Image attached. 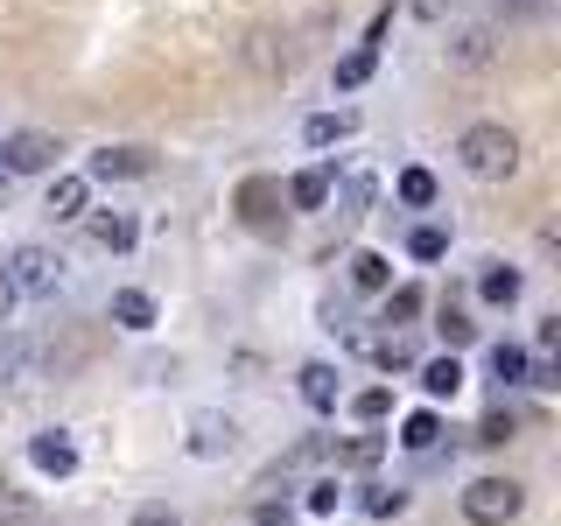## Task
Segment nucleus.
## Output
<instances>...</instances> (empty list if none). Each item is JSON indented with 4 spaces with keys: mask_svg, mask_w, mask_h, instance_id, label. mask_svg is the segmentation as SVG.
<instances>
[{
    "mask_svg": "<svg viewBox=\"0 0 561 526\" xmlns=\"http://www.w3.org/2000/svg\"><path fill=\"white\" fill-rule=\"evenodd\" d=\"M456 162H463V175H478V183H505L519 169V134L499 127V119H478V127H463V140H456Z\"/></svg>",
    "mask_w": 561,
    "mask_h": 526,
    "instance_id": "f257e3e1",
    "label": "nucleus"
},
{
    "mask_svg": "<svg viewBox=\"0 0 561 526\" xmlns=\"http://www.w3.org/2000/svg\"><path fill=\"white\" fill-rule=\"evenodd\" d=\"M519 513H526V484L519 478H499V470H491V478L463 484V519L470 526H513Z\"/></svg>",
    "mask_w": 561,
    "mask_h": 526,
    "instance_id": "f03ea898",
    "label": "nucleus"
},
{
    "mask_svg": "<svg viewBox=\"0 0 561 526\" xmlns=\"http://www.w3.org/2000/svg\"><path fill=\"white\" fill-rule=\"evenodd\" d=\"M8 295H49L64 281V260L49 253V245H14V260H8Z\"/></svg>",
    "mask_w": 561,
    "mask_h": 526,
    "instance_id": "7ed1b4c3",
    "label": "nucleus"
},
{
    "mask_svg": "<svg viewBox=\"0 0 561 526\" xmlns=\"http://www.w3.org/2000/svg\"><path fill=\"white\" fill-rule=\"evenodd\" d=\"M57 155H64L57 134H35V127L0 140V169H8V175H49V169H57Z\"/></svg>",
    "mask_w": 561,
    "mask_h": 526,
    "instance_id": "20e7f679",
    "label": "nucleus"
},
{
    "mask_svg": "<svg viewBox=\"0 0 561 526\" xmlns=\"http://www.w3.org/2000/svg\"><path fill=\"white\" fill-rule=\"evenodd\" d=\"M239 443V421L232 414H218V408H197L190 414V428H183V449L190 456H225Z\"/></svg>",
    "mask_w": 561,
    "mask_h": 526,
    "instance_id": "39448f33",
    "label": "nucleus"
},
{
    "mask_svg": "<svg viewBox=\"0 0 561 526\" xmlns=\"http://www.w3.org/2000/svg\"><path fill=\"white\" fill-rule=\"evenodd\" d=\"M295 393H302V408H309V414H337V400H344V379H337V365L309 358L302 373H295Z\"/></svg>",
    "mask_w": 561,
    "mask_h": 526,
    "instance_id": "423d86ee",
    "label": "nucleus"
},
{
    "mask_svg": "<svg viewBox=\"0 0 561 526\" xmlns=\"http://www.w3.org/2000/svg\"><path fill=\"white\" fill-rule=\"evenodd\" d=\"M148 169H154L148 148H113V140H105L92 155V169H84V183H127V175H148Z\"/></svg>",
    "mask_w": 561,
    "mask_h": 526,
    "instance_id": "0eeeda50",
    "label": "nucleus"
},
{
    "mask_svg": "<svg viewBox=\"0 0 561 526\" xmlns=\"http://www.w3.org/2000/svg\"><path fill=\"white\" fill-rule=\"evenodd\" d=\"M43 210H49L57 225L92 218V183H84V175H49V197H43Z\"/></svg>",
    "mask_w": 561,
    "mask_h": 526,
    "instance_id": "6e6552de",
    "label": "nucleus"
},
{
    "mask_svg": "<svg viewBox=\"0 0 561 526\" xmlns=\"http://www.w3.org/2000/svg\"><path fill=\"white\" fill-rule=\"evenodd\" d=\"M28 464L43 470V478H70V470H78V443H70L64 428H43V435L28 443Z\"/></svg>",
    "mask_w": 561,
    "mask_h": 526,
    "instance_id": "1a4fd4ad",
    "label": "nucleus"
},
{
    "mask_svg": "<svg viewBox=\"0 0 561 526\" xmlns=\"http://www.w3.org/2000/svg\"><path fill=\"white\" fill-rule=\"evenodd\" d=\"M358 134V105H337V113H309L302 119V140L309 148H337V140Z\"/></svg>",
    "mask_w": 561,
    "mask_h": 526,
    "instance_id": "9d476101",
    "label": "nucleus"
},
{
    "mask_svg": "<svg viewBox=\"0 0 561 526\" xmlns=\"http://www.w3.org/2000/svg\"><path fill=\"white\" fill-rule=\"evenodd\" d=\"M330 190H337V169L316 162V169H302V175L288 183V204H295V210H323V204H330Z\"/></svg>",
    "mask_w": 561,
    "mask_h": 526,
    "instance_id": "9b49d317",
    "label": "nucleus"
},
{
    "mask_svg": "<svg viewBox=\"0 0 561 526\" xmlns=\"http://www.w3.org/2000/svg\"><path fill=\"white\" fill-rule=\"evenodd\" d=\"M519 288H526V281H519V267H505V260H484V274H478V295H484L491 309H513V302H519Z\"/></svg>",
    "mask_w": 561,
    "mask_h": 526,
    "instance_id": "f8f14e48",
    "label": "nucleus"
},
{
    "mask_svg": "<svg viewBox=\"0 0 561 526\" xmlns=\"http://www.w3.org/2000/svg\"><path fill=\"white\" fill-rule=\"evenodd\" d=\"M499 57V35L491 28H456V43H449V64H463V70H478Z\"/></svg>",
    "mask_w": 561,
    "mask_h": 526,
    "instance_id": "ddd939ff",
    "label": "nucleus"
},
{
    "mask_svg": "<svg viewBox=\"0 0 561 526\" xmlns=\"http://www.w3.org/2000/svg\"><path fill=\"white\" fill-rule=\"evenodd\" d=\"M113 323L119 330H154V295L148 288H119L113 295Z\"/></svg>",
    "mask_w": 561,
    "mask_h": 526,
    "instance_id": "4468645a",
    "label": "nucleus"
},
{
    "mask_svg": "<svg viewBox=\"0 0 561 526\" xmlns=\"http://www.w3.org/2000/svg\"><path fill=\"white\" fill-rule=\"evenodd\" d=\"M351 288L386 295V288H393V260H386V253H351Z\"/></svg>",
    "mask_w": 561,
    "mask_h": 526,
    "instance_id": "2eb2a0df",
    "label": "nucleus"
},
{
    "mask_svg": "<svg viewBox=\"0 0 561 526\" xmlns=\"http://www.w3.org/2000/svg\"><path fill=\"white\" fill-rule=\"evenodd\" d=\"M92 239L105 245V253H127V245L140 239V225L127 218V210H99V218H92Z\"/></svg>",
    "mask_w": 561,
    "mask_h": 526,
    "instance_id": "dca6fc26",
    "label": "nucleus"
},
{
    "mask_svg": "<svg viewBox=\"0 0 561 526\" xmlns=\"http://www.w3.org/2000/svg\"><path fill=\"white\" fill-rule=\"evenodd\" d=\"M456 386H463V365H456V358H428V365H421V393H428V400H456Z\"/></svg>",
    "mask_w": 561,
    "mask_h": 526,
    "instance_id": "f3484780",
    "label": "nucleus"
},
{
    "mask_svg": "<svg viewBox=\"0 0 561 526\" xmlns=\"http://www.w3.org/2000/svg\"><path fill=\"white\" fill-rule=\"evenodd\" d=\"M435 330H443L449 358H456V351H463L470 338H478V323H470V309H463V302H443V316H435Z\"/></svg>",
    "mask_w": 561,
    "mask_h": 526,
    "instance_id": "a211bd4d",
    "label": "nucleus"
},
{
    "mask_svg": "<svg viewBox=\"0 0 561 526\" xmlns=\"http://www.w3.org/2000/svg\"><path fill=\"white\" fill-rule=\"evenodd\" d=\"M365 513H373V519H393V513H408V491H400V484H365Z\"/></svg>",
    "mask_w": 561,
    "mask_h": 526,
    "instance_id": "6ab92c4d",
    "label": "nucleus"
},
{
    "mask_svg": "<svg viewBox=\"0 0 561 526\" xmlns=\"http://www.w3.org/2000/svg\"><path fill=\"white\" fill-rule=\"evenodd\" d=\"M373 64H379V49H365V43H358V49H351V57L337 64V92H358V84L373 78Z\"/></svg>",
    "mask_w": 561,
    "mask_h": 526,
    "instance_id": "aec40b11",
    "label": "nucleus"
},
{
    "mask_svg": "<svg viewBox=\"0 0 561 526\" xmlns=\"http://www.w3.org/2000/svg\"><path fill=\"white\" fill-rule=\"evenodd\" d=\"M443 443V421L435 414H408V428H400V449H435Z\"/></svg>",
    "mask_w": 561,
    "mask_h": 526,
    "instance_id": "412c9836",
    "label": "nucleus"
},
{
    "mask_svg": "<svg viewBox=\"0 0 561 526\" xmlns=\"http://www.w3.org/2000/svg\"><path fill=\"white\" fill-rule=\"evenodd\" d=\"M393 190H400V204H414V210H421V204H435V175H428V169H400V183H393Z\"/></svg>",
    "mask_w": 561,
    "mask_h": 526,
    "instance_id": "4be33fe9",
    "label": "nucleus"
},
{
    "mask_svg": "<svg viewBox=\"0 0 561 526\" xmlns=\"http://www.w3.org/2000/svg\"><path fill=\"white\" fill-rule=\"evenodd\" d=\"M414 316H421V288H386V330L414 323Z\"/></svg>",
    "mask_w": 561,
    "mask_h": 526,
    "instance_id": "5701e85b",
    "label": "nucleus"
},
{
    "mask_svg": "<svg viewBox=\"0 0 561 526\" xmlns=\"http://www.w3.org/2000/svg\"><path fill=\"white\" fill-rule=\"evenodd\" d=\"M491 373H499L505 386H526V351L519 344H491Z\"/></svg>",
    "mask_w": 561,
    "mask_h": 526,
    "instance_id": "b1692460",
    "label": "nucleus"
},
{
    "mask_svg": "<svg viewBox=\"0 0 561 526\" xmlns=\"http://www.w3.org/2000/svg\"><path fill=\"white\" fill-rule=\"evenodd\" d=\"M302 505H309V513H316V519H330V513H337V505H344V484H337V478H316Z\"/></svg>",
    "mask_w": 561,
    "mask_h": 526,
    "instance_id": "393cba45",
    "label": "nucleus"
},
{
    "mask_svg": "<svg viewBox=\"0 0 561 526\" xmlns=\"http://www.w3.org/2000/svg\"><path fill=\"white\" fill-rule=\"evenodd\" d=\"M0 373H8L14 386H28V373H35V344H8V351H0Z\"/></svg>",
    "mask_w": 561,
    "mask_h": 526,
    "instance_id": "a878e982",
    "label": "nucleus"
},
{
    "mask_svg": "<svg viewBox=\"0 0 561 526\" xmlns=\"http://www.w3.org/2000/svg\"><path fill=\"white\" fill-rule=\"evenodd\" d=\"M351 414H358V421H386V414H393V393H386V386H365V393L351 400Z\"/></svg>",
    "mask_w": 561,
    "mask_h": 526,
    "instance_id": "bb28decb",
    "label": "nucleus"
},
{
    "mask_svg": "<svg viewBox=\"0 0 561 526\" xmlns=\"http://www.w3.org/2000/svg\"><path fill=\"white\" fill-rule=\"evenodd\" d=\"M478 443H484V449H499V443H513V414H505V408H491V414L478 421Z\"/></svg>",
    "mask_w": 561,
    "mask_h": 526,
    "instance_id": "cd10ccee",
    "label": "nucleus"
},
{
    "mask_svg": "<svg viewBox=\"0 0 561 526\" xmlns=\"http://www.w3.org/2000/svg\"><path fill=\"white\" fill-rule=\"evenodd\" d=\"M408 253H414V260H443V253H449V232H435V225H421V232L408 239Z\"/></svg>",
    "mask_w": 561,
    "mask_h": 526,
    "instance_id": "c85d7f7f",
    "label": "nucleus"
},
{
    "mask_svg": "<svg viewBox=\"0 0 561 526\" xmlns=\"http://www.w3.org/2000/svg\"><path fill=\"white\" fill-rule=\"evenodd\" d=\"M365 197H373V175H351V183H344V218H358Z\"/></svg>",
    "mask_w": 561,
    "mask_h": 526,
    "instance_id": "c756f323",
    "label": "nucleus"
},
{
    "mask_svg": "<svg viewBox=\"0 0 561 526\" xmlns=\"http://www.w3.org/2000/svg\"><path fill=\"white\" fill-rule=\"evenodd\" d=\"M134 526H183V519H175L169 505H140V513H134Z\"/></svg>",
    "mask_w": 561,
    "mask_h": 526,
    "instance_id": "7c9ffc66",
    "label": "nucleus"
},
{
    "mask_svg": "<svg viewBox=\"0 0 561 526\" xmlns=\"http://www.w3.org/2000/svg\"><path fill=\"white\" fill-rule=\"evenodd\" d=\"M414 14H421V22H449L456 0H414Z\"/></svg>",
    "mask_w": 561,
    "mask_h": 526,
    "instance_id": "2f4dec72",
    "label": "nucleus"
},
{
    "mask_svg": "<svg viewBox=\"0 0 561 526\" xmlns=\"http://www.w3.org/2000/svg\"><path fill=\"white\" fill-rule=\"evenodd\" d=\"M554 8V0H499V14H519V22H526V14H548Z\"/></svg>",
    "mask_w": 561,
    "mask_h": 526,
    "instance_id": "473e14b6",
    "label": "nucleus"
},
{
    "mask_svg": "<svg viewBox=\"0 0 561 526\" xmlns=\"http://www.w3.org/2000/svg\"><path fill=\"white\" fill-rule=\"evenodd\" d=\"M253 526H288V505H274V499L253 505Z\"/></svg>",
    "mask_w": 561,
    "mask_h": 526,
    "instance_id": "72a5a7b5",
    "label": "nucleus"
},
{
    "mask_svg": "<svg viewBox=\"0 0 561 526\" xmlns=\"http://www.w3.org/2000/svg\"><path fill=\"white\" fill-rule=\"evenodd\" d=\"M561 344V316H548V323H540V338H534V351H554Z\"/></svg>",
    "mask_w": 561,
    "mask_h": 526,
    "instance_id": "f704fd0d",
    "label": "nucleus"
},
{
    "mask_svg": "<svg viewBox=\"0 0 561 526\" xmlns=\"http://www.w3.org/2000/svg\"><path fill=\"white\" fill-rule=\"evenodd\" d=\"M0 491H8V470H0Z\"/></svg>",
    "mask_w": 561,
    "mask_h": 526,
    "instance_id": "c9c22d12",
    "label": "nucleus"
}]
</instances>
